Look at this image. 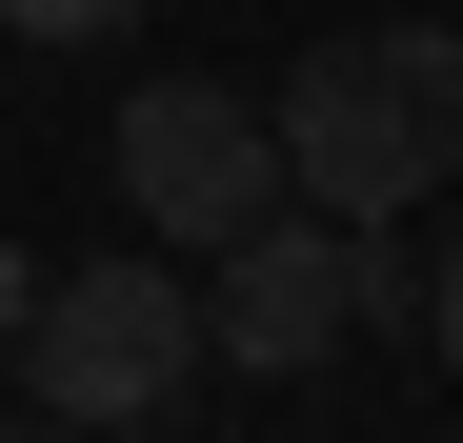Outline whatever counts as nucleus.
<instances>
[{
  "label": "nucleus",
  "mask_w": 463,
  "mask_h": 443,
  "mask_svg": "<svg viewBox=\"0 0 463 443\" xmlns=\"http://www.w3.org/2000/svg\"><path fill=\"white\" fill-rule=\"evenodd\" d=\"M0 41H61V61H101V41H141V0H0Z\"/></svg>",
  "instance_id": "nucleus-5"
},
{
  "label": "nucleus",
  "mask_w": 463,
  "mask_h": 443,
  "mask_svg": "<svg viewBox=\"0 0 463 443\" xmlns=\"http://www.w3.org/2000/svg\"><path fill=\"white\" fill-rule=\"evenodd\" d=\"M21 323H41V262H21V242H0V363H21Z\"/></svg>",
  "instance_id": "nucleus-7"
},
{
  "label": "nucleus",
  "mask_w": 463,
  "mask_h": 443,
  "mask_svg": "<svg viewBox=\"0 0 463 443\" xmlns=\"http://www.w3.org/2000/svg\"><path fill=\"white\" fill-rule=\"evenodd\" d=\"M282 182L323 222H403L463 182V21H343L323 61H282Z\"/></svg>",
  "instance_id": "nucleus-1"
},
{
  "label": "nucleus",
  "mask_w": 463,
  "mask_h": 443,
  "mask_svg": "<svg viewBox=\"0 0 463 443\" xmlns=\"http://www.w3.org/2000/svg\"><path fill=\"white\" fill-rule=\"evenodd\" d=\"M0 443H101V423H0Z\"/></svg>",
  "instance_id": "nucleus-8"
},
{
  "label": "nucleus",
  "mask_w": 463,
  "mask_h": 443,
  "mask_svg": "<svg viewBox=\"0 0 463 443\" xmlns=\"http://www.w3.org/2000/svg\"><path fill=\"white\" fill-rule=\"evenodd\" d=\"M121 202H141V242H242V222H282L302 182H282V101H242V81H141L121 101Z\"/></svg>",
  "instance_id": "nucleus-3"
},
{
  "label": "nucleus",
  "mask_w": 463,
  "mask_h": 443,
  "mask_svg": "<svg viewBox=\"0 0 463 443\" xmlns=\"http://www.w3.org/2000/svg\"><path fill=\"white\" fill-rule=\"evenodd\" d=\"M202 363H222V343H202V282H182L162 242H121V262H61V282H41V323H21V403L141 443Z\"/></svg>",
  "instance_id": "nucleus-2"
},
{
  "label": "nucleus",
  "mask_w": 463,
  "mask_h": 443,
  "mask_svg": "<svg viewBox=\"0 0 463 443\" xmlns=\"http://www.w3.org/2000/svg\"><path fill=\"white\" fill-rule=\"evenodd\" d=\"M343 323H363V222H323V202H282V222H242V242L202 262V343L242 363V383L343 363Z\"/></svg>",
  "instance_id": "nucleus-4"
},
{
  "label": "nucleus",
  "mask_w": 463,
  "mask_h": 443,
  "mask_svg": "<svg viewBox=\"0 0 463 443\" xmlns=\"http://www.w3.org/2000/svg\"><path fill=\"white\" fill-rule=\"evenodd\" d=\"M423 343H443V363H463V242H443V262H423Z\"/></svg>",
  "instance_id": "nucleus-6"
}]
</instances>
